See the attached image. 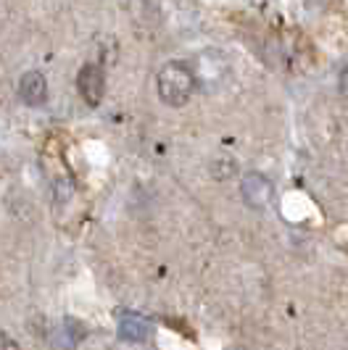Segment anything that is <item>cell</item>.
I'll list each match as a JSON object with an SVG mask.
<instances>
[{
    "label": "cell",
    "mask_w": 348,
    "mask_h": 350,
    "mask_svg": "<svg viewBox=\"0 0 348 350\" xmlns=\"http://www.w3.org/2000/svg\"><path fill=\"white\" fill-rule=\"evenodd\" d=\"M240 195H243L245 206H251V208H256V211H264L272 203V198H275V187H272V182L264 174L251 172V174H245L243 179H240Z\"/></svg>",
    "instance_id": "obj_2"
},
{
    "label": "cell",
    "mask_w": 348,
    "mask_h": 350,
    "mask_svg": "<svg viewBox=\"0 0 348 350\" xmlns=\"http://www.w3.org/2000/svg\"><path fill=\"white\" fill-rule=\"evenodd\" d=\"M77 90L87 105H98L105 92V74L98 64H85L77 74Z\"/></svg>",
    "instance_id": "obj_3"
},
{
    "label": "cell",
    "mask_w": 348,
    "mask_h": 350,
    "mask_svg": "<svg viewBox=\"0 0 348 350\" xmlns=\"http://www.w3.org/2000/svg\"><path fill=\"white\" fill-rule=\"evenodd\" d=\"M0 350H21L18 342L8 332H0Z\"/></svg>",
    "instance_id": "obj_6"
},
{
    "label": "cell",
    "mask_w": 348,
    "mask_h": 350,
    "mask_svg": "<svg viewBox=\"0 0 348 350\" xmlns=\"http://www.w3.org/2000/svg\"><path fill=\"white\" fill-rule=\"evenodd\" d=\"M18 95L27 105H42L48 100V79L40 71H27L18 79Z\"/></svg>",
    "instance_id": "obj_4"
},
{
    "label": "cell",
    "mask_w": 348,
    "mask_h": 350,
    "mask_svg": "<svg viewBox=\"0 0 348 350\" xmlns=\"http://www.w3.org/2000/svg\"><path fill=\"white\" fill-rule=\"evenodd\" d=\"M195 74L192 66L182 61H169L164 69L158 71V98L172 108L185 105L195 92Z\"/></svg>",
    "instance_id": "obj_1"
},
{
    "label": "cell",
    "mask_w": 348,
    "mask_h": 350,
    "mask_svg": "<svg viewBox=\"0 0 348 350\" xmlns=\"http://www.w3.org/2000/svg\"><path fill=\"white\" fill-rule=\"evenodd\" d=\"M151 334V321L135 311H124L119 316V337L127 342H145Z\"/></svg>",
    "instance_id": "obj_5"
},
{
    "label": "cell",
    "mask_w": 348,
    "mask_h": 350,
    "mask_svg": "<svg viewBox=\"0 0 348 350\" xmlns=\"http://www.w3.org/2000/svg\"><path fill=\"white\" fill-rule=\"evenodd\" d=\"M338 90H340V95L348 100V64L340 69V77H338Z\"/></svg>",
    "instance_id": "obj_7"
}]
</instances>
